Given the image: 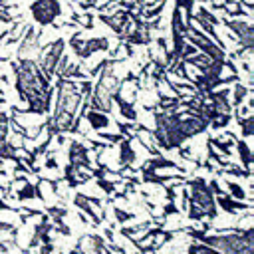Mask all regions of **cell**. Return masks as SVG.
Returning <instances> with one entry per match:
<instances>
[{
    "instance_id": "8",
    "label": "cell",
    "mask_w": 254,
    "mask_h": 254,
    "mask_svg": "<svg viewBox=\"0 0 254 254\" xmlns=\"http://www.w3.org/2000/svg\"><path fill=\"white\" fill-rule=\"evenodd\" d=\"M8 133H10V117L4 111H0V161L10 159V161H16L18 163L20 157L16 155L14 147L8 141Z\"/></svg>"
},
{
    "instance_id": "20",
    "label": "cell",
    "mask_w": 254,
    "mask_h": 254,
    "mask_svg": "<svg viewBox=\"0 0 254 254\" xmlns=\"http://www.w3.org/2000/svg\"><path fill=\"white\" fill-rule=\"evenodd\" d=\"M244 97H250V89L244 87L242 83H236L234 85V101H232V105L234 107H240L242 101H244Z\"/></svg>"
},
{
    "instance_id": "29",
    "label": "cell",
    "mask_w": 254,
    "mask_h": 254,
    "mask_svg": "<svg viewBox=\"0 0 254 254\" xmlns=\"http://www.w3.org/2000/svg\"><path fill=\"white\" fill-rule=\"evenodd\" d=\"M46 167H48V169H56L58 165H56V161H54V159H50V157H48V159H46Z\"/></svg>"
},
{
    "instance_id": "17",
    "label": "cell",
    "mask_w": 254,
    "mask_h": 254,
    "mask_svg": "<svg viewBox=\"0 0 254 254\" xmlns=\"http://www.w3.org/2000/svg\"><path fill=\"white\" fill-rule=\"evenodd\" d=\"M113 99L117 101L119 111H121V115H123L125 119H129V121H135V119H137V111L133 109V105H131L127 99H123V97H121V93H119V91H115V93H113Z\"/></svg>"
},
{
    "instance_id": "27",
    "label": "cell",
    "mask_w": 254,
    "mask_h": 254,
    "mask_svg": "<svg viewBox=\"0 0 254 254\" xmlns=\"http://www.w3.org/2000/svg\"><path fill=\"white\" fill-rule=\"evenodd\" d=\"M0 232H14V226L10 222H2L0 220Z\"/></svg>"
},
{
    "instance_id": "28",
    "label": "cell",
    "mask_w": 254,
    "mask_h": 254,
    "mask_svg": "<svg viewBox=\"0 0 254 254\" xmlns=\"http://www.w3.org/2000/svg\"><path fill=\"white\" fill-rule=\"evenodd\" d=\"M12 18H10V14L4 10V8H0V22H10Z\"/></svg>"
},
{
    "instance_id": "3",
    "label": "cell",
    "mask_w": 254,
    "mask_h": 254,
    "mask_svg": "<svg viewBox=\"0 0 254 254\" xmlns=\"http://www.w3.org/2000/svg\"><path fill=\"white\" fill-rule=\"evenodd\" d=\"M113 64H115L113 58L111 60H105L103 65H101V69H99L97 83L93 85V89L87 95V101H89L91 109H97V111H103V113H109L111 111L113 93L119 91V87H121V81L113 73Z\"/></svg>"
},
{
    "instance_id": "25",
    "label": "cell",
    "mask_w": 254,
    "mask_h": 254,
    "mask_svg": "<svg viewBox=\"0 0 254 254\" xmlns=\"http://www.w3.org/2000/svg\"><path fill=\"white\" fill-rule=\"evenodd\" d=\"M179 208H177V204H175V200H169L167 202V206L163 208V216H169V214H175Z\"/></svg>"
},
{
    "instance_id": "24",
    "label": "cell",
    "mask_w": 254,
    "mask_h": 254,
    "mask_svg": "<svg viewBox=\"0 0 254 254\" xmlns=\"http://www.w3.org/2000/svg\"><path fill=\"white\" fill-rule=\"evenodd\" d=\"M113 212H115V216H117V222L121 224V222H125V220H131L133 218V214L131 212H125V210H121V208H113Z\"/></svg>"
},
{
    "instance_id": "16",
    "label": "cell",
    "mask_w": 254,
    "mask_h": 254,
    "mask_svg": "<svg viewBox=\"0 0 254 254\" xmlns=\"http://www.w3.org/2000/svg\"><path fill=\"white\" fill-rule=\"evenodd\" d=\"M119 149H121V155H119V161H121V167H129L133 161H135V151L131 147V137H123L119 141Z\"/></svg>"
},
{
    "instance_id": "14",
    "label": "cell",
    "mask_w": 254,
    "mask_h": 254,
    "mask_svg": "<svg viewBox=\"0 0 254 254\" xmlns=\"http://www.w3.org/2000/svg\"><path fill=\"white\" fill-rule=\"evenodd\" d=\"M73 202H75V206H77V208H81V212H83V214H85V216H87L95 226L101 222V216L97 214V210H95V208H91V204H89V200L85 198V194L77 192V194H75V198H73Z\"/></svg>"
},
{
    "instance_id": "18",
    "label": "cell",
    "mask_w": 254,
    "mask_h": 254,
    "mask_svg": "<svg viewBox=\"0 0 254 254\" xmlns=\"http://www.w3.org/2000/svg\"><path fill=\"white\" fill-rule=\"evenodd\" d=\"M16 198H18V200H28V198H44V196H42V190H40L38 185L26 183V185L16 192Z\"/></svg>"
},
{
    "instance_id": "9",
    "label": "cell",
    "mask_w": 254,
    "mask_h": 254,
    "mask_svg": "<svg viewBox=\"0 0 254 254\" xmlns=\"http://www.w3.org/2000/svg\"><path fill=\"white\" fill-rule=\"evenodd\" d=\"M75 252H81V254H105V240L101 236H97V234L83 236V238H79V244L73 250V254Z\"/></svg>"
},
{
    "instance_id": "19",
    "label": "cell",
    "mask_w": 254,
    "mask_h": 254,
    "mask_svg": "<svg viewBox=\"0 0 254 254\" xmlns=\"http://www.w3.org/2000/svg\"><path fill=\"white\" fill-rule=\"evenodd\" d=\"M234 141H236V149H238V153H240V161H242V165H244L246 169H250L252 153H250L248 143H244V141H240V139H234Z\"/></svg>"
},
{
    "instance_id": "10",
    "label": "cell",
    "mask_w": 254,
    "mask_h": 254,
    "mask_svg": "<svg viewBox=\"0 0 254 254\" xmlns=\"http://www.w3.org/2000/svg\"><path fill=\"white\" fill-rule=\"evenodd\" d=\"M40 34H42V30H34L32 26L26 28V34H22V44L18 48V58H28L30 52H36Z\"/></svg>"
},
{
    "instance_id": "7",
    "label": "cell",
    "mask_w": 254,
    "mask_h": 254,
    "mask_svg": "<svg viewBox=\"0 0 254 254\" xmlns=\"http://www.w3.org/2000/svg\"><path fill=\"white\" fill-rule=\"evenodd\" d=\"M220 22H222L226 28L232 30L234 38L240 42V46H242L244 50H252V44H254V30H252V24H250L248 20H240V18L228 20V18H222Z\"/></svg>"
},
{
    "instance_id": "4",
    "label": "cell",
    "mask_w": 254,
    "mask_h": 254,
    "mask_svg": "<svg viewBox=\"0 0 254 254\" xmlns=\"http://www.w3.org/2000/svg\"><path fill=\"white\" fill-rule=\"evenodd\" d=\"M189 187H190V190H189V202L196 204V206L204 212V216H206L208 220H214L216 214H218V208H216L214 194H212V190L208 189V183H206L204 179L196 177V179H192V181L189 183Z\"/></svg>"
},
{
    "instance_id": "11",
    "label": "cell",
    "mask_w": 254,
    "mask_h": 254,
    "mask_svg": "<svg viewBox=\"0 0 254 254\" xmlns=\"http://www.w3.org/2000/svg\"><path fill=\"white\" fill-rule=\"evenodd\" d=\"M69 163L83 167V169H89V151L83 143H79V141L69 143Z\"/></svg>"
},
{
    "instance_id": "12",
    "label": "cell",
    "mask_w": 254,
    "mask_h": 254,
    "mask_svg": "<svg viewBox=\"0 0 254 254\" xmlns=\"http://www.w3.org/2000/svg\"><path fill=\"white\" fill-rule=\"evenodd\" d=\"M214 200H216V206H220L224 212H230V214H234V212H242V210H246V208H250L252 204L248 202V204H244L242 200H238V198H232L230 194H218V196H214Z\"/></svg>"
},
{
    "instance_id": "5",
    "label": "cell",
    "mask_w": 254,
    "mask_h": 254,
    "mask_svg": "<svg viewBox=\"0 0 254 254\" xmlns=\"http://www.w3.org/2000/svg\"><path fill=\"white\" fill-rule=\"evenodd\" d=\"M64 50H65V42H64L62 38H58L56 42L48 44V48L42 52V58H40L38 65H40L42 73H44L48 79L54 77L56 67H58V62H60V58L64 56Z\"/></svg>"
},
{
    "instance_id": "2",
    "label": "cell",
    "mask_w": 254,
    "mask_h": 254,
    "mask_svg": "<svg viewBox=\"0 0 254 254\" xmlns=\"http://www.w3.org/2000/svg\"><path fill=\"white\" fill-rule=\"evenodd\" d=\"M87 95L79 89V85L71 77L58 79V103L52 119L46 123L48 135H62L71 131V125L75 119H79V105L83 103Z\"/></svg>"
},
{
    "instance_id": "21",
    "label": "cell",
    "mask_w": 254,
    "mask_h": 254,
    "mask_svg": "<svg viewBox=\"0 0 254 254\" xmlns=\"http://www.w3.org/2000/svg\"><path fill=\"white\" fill-rule=\"evenodd\" d=\"M189 254H222V252H218L212 246H206L202 242H196V244H190L189 246Z\"/></svg>"
},
{
    "instance_id": "26",
    "label": "cell",
    "mask_w": 254,
    "mask_h": 254,
    "mask_svg": "<svg viewBox=\"0 0 254 254\" xmlns=\"http://www.w3.org/2000/svg\"><path fill=\"white\" fill-rule=\"evenodd\" d=\"M101 137H103L107 143H119V141L123 139V135H109V133H103Z\"/></svg>"
},
{
    "instance_id": "1",
    "label": "cell",
    "mask_w": 254,
    "mask_h": 254,
    "mask_svg": "<svg viewBox=\"0 0 254 254\" xmlns=\"http://www.w3.org/2000/svg\"><path fill=\"white\" fill-rule=\"evenodd\" d=\"M14 75L20 99L28 101L26 113H48L52 101V85L50 79L42 73L38 62L34 58H18V62L14 64Z\"/></svg>"
},
{
    "instance_id": "23",
    "label": "cell",
    "mask_w": 254,
    "mask_h": 254,
    "mask_svg": "<svg viewBox=\"0 0 254 254\" xmlns=\"http://www.w3.org/2000/svg\"><path fill=\"white\" fill-rule=\"evenodd\" d=\"M238 123H240V129H242V135H244V137H250V135H252V117L248 115L246 119H242V117L238 115Z\"/></svg>"
},
{
    "instance_id": "13",
    "label": "cell",
    "mask_w": 254,
    "mask_h": 254,
    "mask_svg": "<svg viewBox=\"0 0 254 254\" xmlns=\"http://www.w3.org/2000/svg\"><path fill=\"white\" fill-rule=\"evenodd\" d=\"M107 48H109L107 38H91V40H87V42L81 44L77 56H79L81 60H85V58H89L91 54H95V52H103V50H107Z\"/></svg>"
},
{
    "instance_id": "6",
    "label": "cell",
    "mask_w": 254,
    "mask_h": 254,
    "mask_svg": "<svg viewBox=\"0 0 254 254\" xmlns=\"http://www.w3.org/2000/svg\"><path fill=\"white\" fill-rule=\"evenodd\" d=\"M32 16L34 20L44 28L48 24L54 22V18H58L62 14V6H60V0H36L32 4Z\"/></svg>"
},
{
    "instance_id": "15",
    "label": "cell",
    "mask_w": 254,
    "mask_h": 254,
    "mask_svg": "<svg viewBox=\"0 0 254 254\" xmlns=\"http://www.w3.org/2000/svg\"><path fill=\"white\" fill-rule=\"evenodd\" d=\"M83 115L87 117V121H89L91 129H105V127L109 125V117H107V113H103V111L89 109V111H87V113H83Z\"/></svg>"
},
{
    "instance_id": "22",
    "label": "cell",
    "mask_w": 254,
    "mask_h": 254,
    "mask_svg": "<svg viewBox=\"0 0 254 254\" xmlns=\"http://www.w3.org/2000/svg\"><path fill=\"white\" fill-rule=\"evenodd\" d=\"M226 189L230 190V196H232V198H238V200H242V198L246 196L244 189H242L240 185H236V183H226Z\"/></svg>"
}]
</instances>
